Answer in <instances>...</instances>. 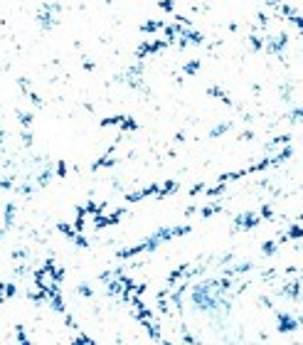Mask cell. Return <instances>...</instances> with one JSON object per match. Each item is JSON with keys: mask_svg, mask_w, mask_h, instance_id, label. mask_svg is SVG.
Instances as JSON below:
<instances>
[{"mask_svg": "<svg viewBox=\"0 0 303 345\" xmlns=\"http://www.w3.org/2000/svg\"><path fill=\"white\" fill-rule=\"evenodd\" d=\"M114 151H116V143L106 151V153L101 155L99 160H94V165H92V170H101V168H114L116 165V155H114Z\"/></svg>", "mask_w": 303, "mask_h": 345, "instance_id": "9c48e42d", "label": "cell"}, {"mask_svg": "<svg viewBox=\"0 0 303 345\" xmlns=\"http://www.w3.org/2000/svg\"><path fill=\"white\" fill-rule=\"evenodd\" d=\"M3 291H5V284H3V281H0V304H3V301H5V293H3Z\"/></svg>", "mask_w": 303, "mask_h": 345, "instance_id": "74e56055", "label": "cell"}, {"mask_svg": "<svg viewBox=\"0 0 303 345\" xmlns=\"http://www.w3.org/2000/svg\"><path fill=\"white\" fill-rule=\"evenodd\" d=\"M188 269H190V264H180V267L175 269V271H172L170 276H168V288L175 286V284H178V281H180V279L185 276V271H188Z\"/></svg>", "mask_w": 303, "mask_h": 345, "instance_id": "2e32d148", "label": "cell"}, {"mask_svg": "<svg viewBox=\"0 0 303 345\" xmlns=\"http://www.w3.org/2000/svg\"><path fill=\"white\" fill-rule=\"evenodd\" d=\"M121 118H123V114L104 116V118H101V128H109V126H116V128H118V123H121Z\"/></svg>", "mask_w": 303, "mask_h": 345, "instance_id": "7402d4cb", "label": "cell"}, {"mask_svg": "<svg viewBox=\"0 0 303 345\" xmlns=\"http://www.w3.org/2000/svg\"><path fill=\"white\" fill-rule=\"evenodd\" d=\"M67 172H69L67 163H64V160H57V163H55V175H57V178H67Z\"/></svg>", "mask_w": 303, "mask_h": 345, "instance_id": "83f0119b", "label": "cell"}, {"mask_svg": "<svg viewBox=\"0 0 303 345\" xmlns=\"http://www.w3.org/2000/svg\"><path fill=\"white\" fill-rule=\"evenodd\" d=\"M259 217H262V222H266V220H274V210H271V205H264V207L259 210Z\"/></svg>", "mask_w": 303, "mask_h": 345, "instance_id": "f546056e", "label": "cell"}, {"mask_svg": "<svg viewBox=\"0 0 303 345\" xmlns=\"http://www.w3.org/2000/svg\"><path fill=\"white\" fill-rule=\"evenodd\" d=\"M207 94L212 96V99H220L222 104H227V106H232V99L227 96V92H225L222 87H217V84H209V87H207Z\"/></svg>", "mask_w": 303, "mask_h": 345, "instance_id": "4fadbf2b", "label": "cell"}, {"mask_svg": "<svg viewBox=\"0 0 303 345\" xmlns=\"http://www.w3.org/2000/svg\"><path fill=\"white\" fill-rule=\"evenodd\" d=\"M62 13V8H59V3H47V5H42L39 8V15H37V22L42 30H52L55 25H57V18L55 15H59Z\"/></svg>", "mask_w": 303, "mask_h": 345, "instance_id": "3957f363", "label": "cell"}, {"mask_svg": "<svg viewBox=\"0 0 303 345\" xmlns=\"http://www.w3.org/2000/svg\"><path fill=\"white\" fill-rule=\"evenodd\" d=\"M301 237H303V227H301V222L296 220V222H293V225H291L284 234H279L276 239H279V244H284V242H291V239H293V242H298Z\"/></svg>", "mask_w": 303, "mask_h": 345, "instance_id": "ba28073f", "label": "cell"}, {"mask_svg": "<svg viewBox=\"0 0 303 345\" xmlns=\"http://www.w3.org/2000/svg\"><path fill=\"white\" fill-rule=\"evenodd\" d=\"M163 22H165V20H146V22L141 25V32H143V35H158L160 27H163Z\"/></svg>", "mask_w": 303, "mask_h": 345, "instance_id": "5bb4252c", "label": "cell"}, {"mask_svg": "<svg viewBox=\"0 0 303 345\" xmlns=\"http://www.w3.org/2000/svg\"><path fill=\"white\" fill-rule=\"evenodd\" d=\"M225 190H227V183H222V180H217V185H205V195H207V200H217Z\"/></svg>", "mask_w": 303, "mask_h": 345, "instance_id": "9a60e30c", "label": "cell"}, {"mask_svg": "<svg viewBox=\"0 0 303 345\" xmlns=\"http://www.w3.org/2000/svg\"><path fill=\"white\" fill-rule=\"evenodd\" d=\"M118 131H121V134H133V131H138V121H136L131 114H123L121 123H118Z\"/></svg>", "mask_w": 303, "mask_h": 345, "instance_id": "7c38bea8", "label": "cell"}, {"mask_svg": "<svg viewBox=\"0 0 303 345\" xmlns=\"http://www.w3.org/2000/svg\"><path fill=\"white\" fill-rule=\"evenodd\" d=\"M197 212H200V217H212V214H217V212H222V205L220 202H207L205 207H197Z\"/></svg>", "mask_w": 303, "mask_h": 345, "instance_id": "e0dca14e", "label": "cell"}, {"mask_svg": "<svg viewBox=\"0 0 303 345\" xmlns=\"http://www.w3.org/2000/svg\"><path fill=\"white\" fill-rule=\"evenodd\" d=\"M158 8H160L165 15H172V13H175V0H158Z\"/></svg>", "mask_w": 303, "mask_h": 345, "instance_id": "4316f807", "label": "cell"}, {"mask_svg": "<svg viewBox=\"0 0 303 345\" xmlns=\"http://www.w3.org/2000/svg\"><path fill=\"white\" fill-rule=\"evenodd\" d=\"M276 249H279V239H266L264 244H262V254L264 256H274Z\"/></svg>", "mask_w": 303, "mask_h": 345, "instance_id": "44dd1931", "label": "cell"}, {"mask_svg": "<svg viewBox=\"0 0 303 345\" xmlns=\"http://www.w3.org/2000/svg\"><path fill=\"white\" fill-rule=\"evenodd\" d=\"M202 190H205V183H197V185H195V188L190 190V197H197V195H200Z\"/></svg>", "mask_w": 303, "mask_h": 345, "instance_id": "836d02e7", "label": "cell"}, {"mask_svg": "<svg viewBox=\"0 0 303 345\" xmlns=\"http://www.w3.org/2000/svg\"><path fill=\"white\" fill-rule=\"evenodd\" d=\"M52 175H55V170H52V168H45V170H39V175H37V188H45V185L52 180Z\"/></svg>", "mask_w": 303, "mask_h": 345, "instance_id": "603a6c76", "label": "cell"}, {"mask_svg": "<svg viewBox=\"0 0 303 345\" xmlns=\"http://www.w3.org/2000/svg\"><path fill=\"white\" fill-rule=\"evenodd\" d=\"M180 190V183L178 180H163V183H155V195L153 197H170V195H175V192Z\"/></svg>", "mask_w": 303, "mask_h": 345, "instance_id": "52a82bcc", "label": "cell"}, {"mask_svg": "<svg viewBox=\"0 0 303 345\" xmlns=\"http://www.w3.org/2000/svg\"><path fill=\"white\" fill-rule=\"evenodd\" d=\"M286 45H288V32L264 35V47H262V52H269V55H281V50H284Z\"/></svg>", "mask_w": 303, "mask_h": 345, "instance_id": "277c9868", "label": "cell"}, {"mask_svg": "<svg viewBox=\"0 0 303 345\" xmlns=\"http://www.w3.org/2000/svg\"><path fill=\"white\" fill-rule=\"evenodd\" d=\"M291 121H293V123L301 121V109H293V111H291Z\"/></svg>", "mask_w": 303, "mask_h": 345, "instance_id": "e575fe53", "label": "cell"}, {"mask_svg": "<svg viewBox=\"0 0 303 345\" xmlns=\"http://www.w3.org/2000/svg\"><path fill=\"white\" fill-rule=\"evenodd\" d=\"M259 225H262L259 212H239V214L234 217V230H237V232L254 230V227H259Z\"/></svg>", "mask_w": 303, "mask_h": 345, "instance_id": "5b68a950", "label": "cell"}, {"mask_svg": "<svg viewBox=\"0 0 303 345\" xmlns=\"http://www.w3.org/2000/svg\"><path fill=\"white\" fill-rule=\"evenodd\" d=\"M15 205H13V202H8V205H5V212H3V214H5V222H3V227H5V230H10V225H13V220H15Z\"/></svg>", "mask_w": 303, "mask_h": 345, "instance_id": "ac0fdd59", "label": "cell"}, {"mask_svg": "<svg viewBox=\"0 0 303 345\" xmlns=\"http://www.w3.org/2000/svg\"><path fill=\"white\" fill-rule=\"evenodd\" d=\"M69 340H72V343H79V345H94V343H96L94 338H89V335H84L81 330H76V335H72Z\"/></svg>", "mask_w": 303, "mask_h": 345, "instance_id": "d4e9b609", "label": "cell"}, {"mask_svg": "<svg viewBox=\"0 0 303 345\" xmlns=\"http://www.w3.org/2000/svg\"><path fill=\"white\" fill-rule=\"evenodd\" d=\"M239 138H242V141H251V138H254V134H251V131H246V134H242Z\"/></svg>", "mask_w": 303, "mask_h": 345, "instance_id": "8d00e7d4", "label": "cell"}, {"mask_svg": "<svg viewBox=\"0 0 303 345\" xmlns=\"http://www.w3.org/2000/svg\"><path fill=\"white\" fill-rule=\"evenodd\" d=\"M18 121L22 128H32V121H35V114L32 111H18Z\"/></svg>", "mask_w": 303, "mask_h": 345, "instance_id": "d6986e66", "label": "cell"}, {"mask_svg": "<svg viewBox=\"0 0 303 345\" xmlns=\"http://www.w3.org/2000/svg\"><path fill=\"white\" fill-rule=\"evenodd\" d=\"M183 343H200V338L192 333H183Z\"/></svg>", "mask_w": 303, "mask_h": 345, "instance_id": "d6a6232c", "label": "cell"}, {"mask_svg": "<svg viewBox=\"0 0 303 345\" xmlns=\"http://www.w3.org/2000/svg\"><path fill=\"white\" fill-rule=\"evenodd\" d=\"M3 293H5V301H8V298H15V296H18V286H15V284H5V291H3Z\"/></svg>", "mask_w": 303, "mask_h": 345, "instance_id": "4dcf8cb0", "label": "cell"}, {"mask_svg": "<svg viewBox=\"0 0 303 345\" xmlns=\"http://www.w3.org/2000/svg\"><path fill=\"white\" fill-rule=\"evenodd\" d=\"M84 69H86V72H94L96 64H94V62H89V59H84Z\"/></svg>", "mask_w": 303, "mask_h": 345, "instance_id": "d590c367", "label": "cell"}, {"mask_svg": "<svg viewBox=\"0 0 303 345\" xmlns=\"http://www.w3.org/2000/svg\"><path fill=\"white\" fill-rule=\"evenodd\" d=\"M183 72H185L188 77H195V74L200 72V59H192V62H188V64L183 67Z\"/></svg>", "mask_w": 303, "mask_h": 345, "instance_id": "484cf974", "label": "cell"}, {"mask_svg": "<svg viewBox=\"0 0 303 345\" xmlns=\"http://www.w3.org/2000/svg\"><path fill=\"white\" fill-rule=\"evenodd\" d=\"M106 3H114V0H106Z\"/></svg>", "mask_w": 303, "mask_h": 345, "instance_id": "f35d334b", "label": "cell"}, {"mask_svg": "<svg viewBox=\"0 0 303 345\" xmlns=\"http://www.w3.org/2000/svg\"><path fill=\"white\" fill-rule=\"evenodd\" d=\"M301 328V318L298 313L291 311H276V330L279 333H296Z\"/></svg>", "mask_w": 303, "mask_h": 345, "instance_id": "7a4b0ae2", "label": "cell"}, {"mask_svg": "<svg viewBox=\"0 0 303 345\" xmlns=\"http://www.w3.org/2000/svg\"><path fill=\"white\" fill-rule=\"evenodd\" d=\"M153 195H155V183H153V185H148V188H141V190H136V192H128L123 200L133 205V202H141V200H146V197H153Z\"/></svg>", "mask_w": 303, "mask_h": 345, "instance_id": "30bf717a", "label": "cell"}, {"mask_svg": "<svg viewBox=\"0 0 303 345\" xmlns=\"http://www.w3.org/2000/svg\"><path fill=\"white\" fill-rule=\"evenodd\" d=\"M76 291H79V296H84V298H92V296H94V288L89 286V284H79Z\"/></svg>", "mask_w": 303, "mask_h": 345, "instance_id": "f1b7e54d", "label": "cell"}, {"mask_svg": "<svg viewBox=\"0 0 303 345\" xmlns=\"http://www.w3.org/2000/svg\"><path fill=\"white\" fill-rule=\"evenodd\" d=\"M232 131V123L225 121V123H220V126H214V128H209V138H220V136H225Z\"/></svg>", "mask_w": 303, "mask_h": 345, "instance_id": "ffe728a7", "label": "cell"}, {"mask_svg": "<svg viewBox=\"0 0 303 345\" xmlns=\"http://www.w3.org/2000/svg\"><path fill=\"white\" fill-rule=\"evenodd\" d=\"M279 296H281V298H288V301H298V298H301V276L293 274V279L286 281L284 286H281Z\"/></svg>", "mask_w": 303, "mask_h": 345, "instance_id": "8992f818", "label": "cell"}, {"mask_svg": "<svg viewBox=\"0 0 303 345\" xmlns=\"http://www.w3.org/2000/svg\"><path fill=\"white\" fill-rule=\"evenodd\" d=\"M22 146H25V148L32 146V134H30V128H22Z\"/></svg>", "mask_w": 303, "mask_h": 345, "instance_id": "1f68e13d", "label": "cell"}, {"mask_svg": "<svg viewBox=\"0 0 303 345\" xmlns=\"http://www.w3.org/2000/svg\"><path fill=\"white\" fill-rule=\"evenodd\" d=\"M15 343H20V345H30L32 340L27 338V333H25V328L22 326H15V338H13Z\"/></svg>", "mask_w": 303, "mask_h": 345, "instance_id": "cb8c5ba5", "label": "cell"}, {"mask_svg": "<svg viewBox=\"0 0 303 345\" xmlns=\"http://www.w3.org/2000/svg\"><path fill=\"white\" fill-rule=\"evenodd\" d=\"M170 45L165 42L163 37H158V35H151V39H146L143 45H138V50H136V59H141V62H146L148 57L153 55H160V52H165Z\"/></svg>", "mask_w": 303, "mask_h": 345, "instance_id": "6da1fadb", "label": "cell"}, {"mask_svg": "<svg viewBox=\"0 0 303 345\" xmlns=\"http://www.w3.org/2000/svg\"><path fill=\"white\" fill-rule=\"evenodd\" d=\"M18 84L22 87V92H25V96H27V99H30V101H32V104L37 106V109H39V106H45V99H39L37 92H35L32 87H30V81H27V79H25V77H20V79H18Z\"/></svg>", "mask_w": 303, "mask_h": 345, "instance_id": "8fae6325", "label": "cell"}]
</instances>
